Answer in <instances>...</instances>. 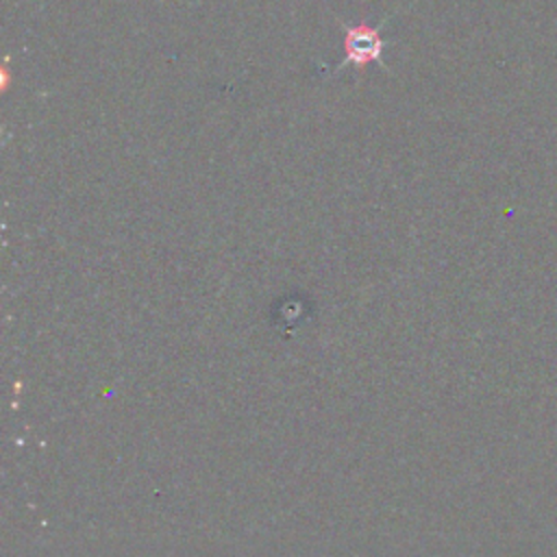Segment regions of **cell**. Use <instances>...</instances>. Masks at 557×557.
<instances>
[{
	"instance_id": "6da1fadb",
	"label": "cell",
	"mask_w": 557,
	"mask_h": 557,
	"mask_svg": "<svg viewBox=\"0 0 557 557\" xmlns=\"http://www.w3.org/2000/svg\"><path fill=\"white\" fill-rule=\"evenodd\" d=\"M385 41L381 37V28L357 24L344 28V63L355 67H363L368 63H383Z\"/></svg>"
}]
</instances>
